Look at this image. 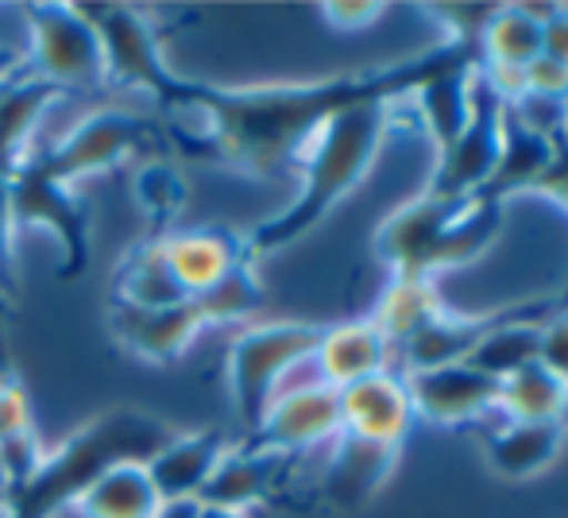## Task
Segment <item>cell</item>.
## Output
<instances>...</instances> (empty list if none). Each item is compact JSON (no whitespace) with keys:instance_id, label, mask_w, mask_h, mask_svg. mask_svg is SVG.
<instances>
[{"instance_id":"30bf717a","label":"cell","mask_w":568,"mask_h":518,"mask_svg":"<svg viewBox=\"0 0 568 518\" xmlns=\"http://www.w3.org/2000/svg\"><path fill=\"white\" fill-rule=\"evenodd\" d=\"M341 434V390L329 384H302L294 390H278L267 406L252 445L271 453H298L310 445H322Z\"/></svg>"},{"instance_id":"8992f818","label":"cell","mask_w":568,"mask_h":518,"mask_svg":"<svg viewBox=\"0 0 568 518\" xmlns=\"http://www.w3.org/2000/svg\"><path fill=\"white\" fill-rule=\"evenodd\" d=\"M82 12L90 16L93 31L101 39V54H105V85L132 93H148L166 109L179 85V70H171L163 54V31L155 28L151 12L128 4H98Z\"/></svg>"},{"instance_id":"7a4b0ae2","label":"cell","mask_w":568,"mask_h":518,"mask_svg":"<svg viewBox=\"0 0 568 518\" xmlns=\"http://www.w3.org/2000/svg\"><path fill=\"white\" fill-rule=\"evenodd\" d=\"M383 129H387L383 98L359 101V105L333 116V121L314 135L306 155L298 159V171H302L298 197H294L278 217H271L267 225H260L252 236H244L247 256L255 260V256H263V252H278L298 241V236H306L310 228L367 174V166H372L375 151H379V143H383Z\"/></svg>"},{"instance_id":"1f68e13d","label":"cell","mask_w":568,"mask_h":518,"mask_svg":"<svg viewBox=\"0 0 568 518\" xmlns=\"http://www.w3.org/2000/svg\"><path fill=\"white\" fill-rule=\"evenodd\" d=\"M155 518H197V504H163Z\"/></svg>"},{"instance_id":"603a6c76","label":"cell","mask_w":568,"mask_h":518,"mask_svg":"<svg viewBox=\"0 0 568 518\" xmlns=\"http://www.w3.org/2000/svg\"><path fill=\"white\" fill-rule=\"evenodd\" d=\"M495 403L515 421H557V414H561L568 403V387L554 372L541 368V364H526L515 376L503 379Z\"/></svg>"},{"instance_id":"f546056e","label":"cell","mask_w":568,"mask_h":518,"mask_svg":"<svg viewBox=\"0 0 568 518\" xmlns=\"http://www.w3.org/2000/svg\"><path fill=\"white\" fill-rule=\"evenodd\" d=\"M28 74V59L23 51H12V47H0V85L12 82V78Z\"/></svg>"},{"instance_id":"83f0119b","label":"cell","mask_w":568,"mask_h":518,"mask_svg":"<svg viewBox=\"0 0 568 518\" xmlns=\"http://www.w3.org/2000/svg\"><path fill=\"white\" fill-rule=\"evenodd\" d=\"M0 278L12 291L16 286V225L12 205H8V174L0 171Z\"/></svg>"},{"instance_id":"cb8c5ba5","label":"cell","mask_w":568,"mask_h":518,"mask_svg":"<svg viewBox=\"0 0 568 518\" xmlns=\"http://www.w3.org/2000/svg\"><path fill=\"white\" fill-rule=\"evenodd\" d=\"M197 306L205 309V322L210 325H232V322H244L247 314H255L263 302V283L255 275V263H240L232 267L217 286L210 291L194 294Z\"/></svg>"},{"instance_id":"ffe728a7","label":"cell","mask_w":568,"mask_h":518,"mask_svg":"<svg viewBox=\"0 0 568 518\" xmlns=\"http://www.w3.org/2000/svg\"><path fill=\"white\" fill-rule=\"evenodd\" d=\"M62 98L51 82H39L31 74H20L0 90V171L12 174L36 148V129L47 116V109Z\"/></svg>"},{"instance_id":"7402d4cb","label":"cell","mask_w":568,"mask_h":518,"mask_svg":"<svg viewBox=\"0 0 568 518\" xmlns=\"http://www.w3.org/2000/svg\"><path fill=\"white\" fill-rule=\"evenodd\" d=\"M561 437L557 421H510L487 441V457L503 476H534L557 457Z\"/></svg>"},{"instance_id":"8fae6325","label":"cell","mask_w":568,"mask_h":518,"mask_svg":"<svg viewBox=\"0 0 568 518\" xmlns=\"http://www.w3.org/2000/svg\"><path fill=\"white\" fill-rule=\"evenodd\" d=\"M225 453L229 441L221 429H174L171 441L151 453L143 465L163 504H197Z\"/></svg>"},{"instance_id":"4dcf8cb0","label":"cell","mask_w":568,"mask_h":518,"mask_svg":"<svg viewBox=\"0 0 568 518\" xmlns=\"http://www.w3.org/2000/svg\"><path fill=\"white\" fill-rule=\"evenodd\" d=\"M325 16H329L333 23H364L372 20V16H379V8H325Z\"/></svg>"},{"instance_id":"5bb4252c","label":"cell","mask_w":568,"mask_h":518,"mask_svg":"<svg viewBox=\"0 0 568 518\" xmlns=\"http://www.w3.org/2000/svg\"><path fill=\"white\" fill-rule=\"evenodd\" d=\"M410 403L434 421H464L471 414L487 410L499 398V384L468 364H445L434 372H414Z\"/></svg>"},{"instance_id":"d6a6232c","label":"cell","mask_w":568,"mask_h":518,"mask_svg":"<svg viewBox=\"0 0 568 518\" xmlns=\"http://www.w3.org/2000/svg\"><path fill=\"white\" fill-rule=\"evenodd\" d=\"M197 518H247L244 511H229V507H205L197 504Z\"/></svg>"},{"instance_id":"52a82bcc","label":"cell","mask_w":568,"mask_h":518,"mask_svg":"<svg viewBox=\"0 0 568 518\" xmlns=\"http://www.w3.org/2000/svg\"><path fill=\"white\" fill-rule=\"evenodd\" d=\"M8 205H12L16 233L20 228H39V233L54 236V244L62 248V263H59L62 278H78L90 267L93 217L74 186L51 179L47 171H39L36 163L23 159L8 174Z\"/></svg>"},{"instance_id":"3957f363","label":"cell","mask_w":568,"mask_h":518,"mask_svg":"<svg viewBox=\"0 0 568 518\" xmlns=\"http://www.w3.org/2000/svg\"><path fill=\"white\" fill-rule=\"evenodd\" d=\"M322 337L325 329L306 322H263L247 325V329H240L232 337L225 356V376L236 418L244 421L247 434H255L267 406L275 403L283 379L302 360H314Z\"/></svg>"},{"instance_id":"2e32d148","label":"cell","mask_w":568,"mask_h":518,"mask_svg":"<svg viewBox=\"0 0 568 518\" xmlns=\"http://www.w3.org/2000/svg\"><path fill=\"white\" fill-rule=\"evenodd\" d=\"M182 298H190V294L182 291V283L174 278L159 236H143L140 244H132V248L116 260L113 283H109V302L159 309V306H174V302H182Z\"/></svg>"},{"instance_id":"9a60e30c","label":"cell","mask_w":568,"mask_h":518,"mask_svg":"<svg viewBox=\"0 0 568 518\" xmlns=\"http://www.w3.org/2000/svg\"><path fill=\"white\" fill-rule=\"evenodd\" d=\"M314 360L322 368V384L344 390L359 384V379L390 372V341L375 329V322L337 325V329H325Z\"/></svg>"},{"instance_id":"9c48e42d","label":"cell","mask_w":568,"mask_h":518,"mask_svg":"<svg viewBox=\"0 0 568 518\" xmlns=\"http://www.w3.org/2000/svg\"><path fill=\"white\" fill-rule=\"evenodd\" d=\"M109 333L128 356L143 364H155V368H166V364L182 360L186 348L197 341V333L210 329L205 322V309L197 306V298L174 302V306H159V309H140V306H120V302H109Z\"/></svg>"},{"instance_id":"d6986e66","label":"cell","mask_w":568,"mask_h":518,"mask_svg":"<svg viewBox=\"0 0 568 518\" xmlns=\"http://www.w3.org/2000/svg\"><path fill=\"white\" fill-rule=\"evenodd\" d=\"M395 468V445L367 441L356 434H337V449L325 468V496L341 507H356L379 491V484Z\"/></svg>"},{"instance_id":"e0dca14e","label":"cell","mask_w":568,"mask_h":518,"mask_svg":"<svg viewBox=\"0 0 568 518\" xmlns=\"http://www.w3.org/2000/svg\"><path fill=\"white\" fill-rule=\"evenodd\" d=\"M163 499L148 476L143 460H120L85 484L74 499L78 518H155Z\"/></svg>"},{"instance_id":"484cf974","label":"cell","mask_w":568,"mask_h":518,"mask_svg":"<svg viewBox=\"0 0 568 518\" xmlns=\"http://www.w3.org/2000/svg\"><path fill=\"white\" fill-rule=\"evenodd\" d=\"M31 406L16 372H0V449L16 437L31 434Z\"/></svg>"},{"instance_id":"4316f807","label":"cell","mask_w":568,"mask_h":518,"mask_svg":"<svg viewBox=\"0 0 568 518\" xmlns=\"http://www.w3.org/2000/svg\"><path fill=\"white\" fill-rule=\"evenodd\" d=\"M538 364L546 372H554V376L568 387V317L554 322L549 329H541V337H538Z\"/></svg>"},{"instance_id":"7c38bea8","label":"cell","mask_w":568,"mask_h":518,"mask_svg":"<svg viewBox=\"0 0 568 518\" xmlns=\"http://www.w3.org/2000/svg\"><path fill=\"white\" fill-rule=\"evenodd\" d=\"M171 263L174 278L182 283L186 294H202L210 286H217L240 263H252L247 256V241H240L236 233L217 225L205 228H174V233L159 236Z\"/></svg>"},{"instance_id":"ba28073f","label":"cell","mask_w":568,"mask_h":518,"mask_svg":"<svg viewBox=\"0 0 568 518\" xmlns=\"http://www.w3.org/2000/svg\"><path fill=\"white\" fill-rule=\"evenodd\" d=\"M495 225L491 210H476L471 217H449V205L418 202L395 213L379 233V252L403 271V278H422L434 263H456L484 248L487 228Z\"/></svg>"},{"instance_id":"5b68a950","label":"cell","mask_w":568,"mask_h":518,"mask_svg":"<svg viewBox=\"0 0 568 518\" xmlns=\"http://www.w3.org/2000/svg\"><path fill=\"white\" fill-rule=\"evenodd\" d=\"M163 129L155 121L128 109H98V113L82 116L70 132H62L47 148H31L28 163L47 171L51 179L78 186L82 179L105 174L113 166L128 163L132 155H143L148 143H155Z\"/></svg>"},{"instance_id":"4fadbf2b","label":"cell","mask_w":568,"mask_h":518,"mask_svg":"<svg viewBox=\"0 0 568 518\" xmlns=\"http://www.w3.org/2000/svg\"><path fill=\"white\" fill-rule=\"evenodd\" d=\"M410 390L390 372L341 390V429L344 434L367 437V441L395 445L410 426Z\"/></svg>"},{"instance_id":"6da1fadb","label":"cell","mask_w":568,"mask_h":518,"mask_svg":"<svg viewBox=\"0 0 568 518\" xmlns=\"http://www.w3.org/2000/svg\"><path fill=\"white\" fill-rule=\"evenodd\" d=\"M174 437V426L143 406H109L74 429L62 445L47 449L23 484L8 488L0 518H59L74 511V499L93 476L120 460H148Z\"/></svg>"},{"instance_id":"44dd1931","label":"cell","mask_w":568,"mask_h":518,"mask_svg":"<svg viewBox=\"0 0 568 518\" xmlns=\"http://www.w3.org/2000/svg\"><path fill=\"white\" fill-rule=\"evenodd\" d=\"M132 197L151 225L148 236H166V233H174L182 210H186L190 186H186V179H182L174 159L140 155L132 166Z\"/></svg>"},{"instance_id":"f1b7e54d","label":"cell","mask_w":568,"mask_h":518,"mask_svg":"<svg viewBox=\"0 0 568 518\" xmlns=\"http://www.w3.org/2000/svg\"><path fill=\"white\" fill-rule=\"evenodd\" d=\"M8 309H12V291L0 278V372H12V364H8Z\"/></svg>"},{"instance_id":"ac0fdd59","label":"cell","mask_w":568,"mask_h":518,"mask_svg":"<svg viewBox=\"0 0 568 518\" xmlns=\"http://www.w3.org/2000/svg\"><path fill=\"white\" fill-rule=\"evenodd\" d=\"M278 460L283 453L260 449V445L244 441V445H229V453L221 457L217 473L210 476L205 491L197 496V504L205 507H229V511H244L252 504H260L271 491L278 473Z\"/></svg>"},{"instance_id":"d4e9b609","label":"cell","mask_w":568,"mask_h":518,"mask_svg":"<svg viewBox=\"0 0 568 518\" xmlns=\"http://www.w3.org/2000/svg\"><path fill=\"white\" fill-rule=\"evenodd\" d=\"M487 51L499 67H510L523 74L534 59L541 54V23L530 20V12H503L487 28Z\"/></svg>"},{"instance_id":"836d02e7","label":"cell","mask_w":568,"mask_h":518,"mask_svg":"<svg viewBox=\"0 0 568 518\" xmlns=\"http://www.w3.org/2000/svg\"><path fill=\"white\" fill-rule=\"evenodd\" d=\"M4 504H8V480H4V473H0V511H4Z\"/></svg>"},{"instance_id":"277c9868","label":"cell","mask_w":568,"mask_h":518,"mask_svg":"<svg viewBox=\"0 0 568 518\" xmlns=\"http://www.w3.org/2000/svg\"><path fill=\"white\" fill-rule=\"evenodd\" d=\"M28 74L62 93L105 90V54L82 4H28Z\"/></svg>"}]
</instances>
